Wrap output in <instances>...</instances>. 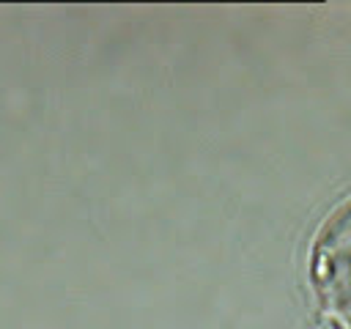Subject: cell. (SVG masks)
Here are the masks:
<instances>
[{
    "instance_id": "1",
    "label": "cell",
    "mask_w": 351,
    "mask_h": 329,
    "mask_svg": "<svg viewBox=\"0 0 351 329\" xmlns=\"http://www.w3.org/2000/svg\"><path fill=\"white\" fill-rule=\"evenodd\" d=\"M313 282L326 315L351 329V206H346L318 236L313 249Z\"/></svg>"
}]
</instances>
